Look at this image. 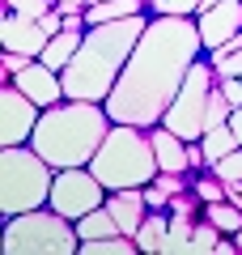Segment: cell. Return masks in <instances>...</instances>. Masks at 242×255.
<instances>
[{
  "label": "cell",
  "mask_w": 242,
  "mask_h": 255,
  "mask_svg": "<svg viewBox=\"0 0 242 255\" xmlns=\"http://www.w3.org/2000/svg\"><path fill=\"white\" fill-rule=\"evenodd\" d=\"M204 51L200 21L179 17V13H153L144 26L136 51L127 55L123 73L107 98V111L115 124H136V128H157L174 94L183 90L191 64Z\"/></svg>",
  "instance_id": "cell-1"
},
{
  "label": "cell",
  "mask_w": 242,
  "mask_h": 255,
  "mask_svg": "<svg viewBox=\"0 0 242 255\" xmlns=\"http://www.w3.org/2000/svg\"><path fill=\"white\" fill-rule=\"evenodd\" d=\"M149 17L144 13H132V17L119 21H98V26H85V38H81L77 55L64 68V94L68 98H90V102H107L111 90H115L119 73H123L127 55L136 51Z\"/></svg>",
  "instance_id": "cell-2"
},
{
  "label": "cell",
  "mask_w": 242,
  "mask_h": 255,
  "mask_svg": "<svg viewBox=\"0 0 242 255\" xmlns=\"http://www.w3.org/2000/svg\"><path fill=\"white\" fill-rule=\"evenodd\" d=\"M111 111L107 102H90V98H64L55 107H43L30 145L55 166V170H72V166H90L94 153L102 149L111 132Z\"/></svg>",
  "instance_id": "cell-3"
},
{
  "label": "cell",
  "mask_w": 242,
  "mask_h": 255,
  "mask_svg": "<svg viewBox=\"0 0 242 255\" xmlns=\"http://www.w3.org/2000/svg\"><path fill=\"white\" fill-rule=\"evenodd\" d=\"M90 170L102 179L107 191H123V187H149L161 174L157 153H153V136L149 128L136 124H111L102 149L94 153Z\"/></svg>",
  "instance_id": "cell-4"
},
{
  "label": "cell",
  "mask_w": 242,
  "mask_h": 255,
  "mask_svg": "<svg viewBox=\"0 0 242 255\" xmlns=\"http://www.w3.org/2000/svg\"><path fill=\"white\" fill-rule=\"evenodd\" d=\"M51 183L55 166L34 145H0V213L4 217L43 209L51 200Z\"/></svg>",
  "instance_id": "cell-5"
},
{
  "label": "cell",
  "mask_w": 242,
  "mask_h": 255,
  "mask_svg": "<svg viewBox=\"0 0 242 255\" xmlns=\"http://www.w3.org/2000/svg\"><path fill=\"white\" fill-rule=\"evenodd\" d=\"M0 251L4 255H77L81 234H77V221H68L51 204H43V209L4 217Z\"/></svg>",
  "instance_id": "cell-6"
},
{
  "label": "cell",
  "mask_w": 242,
  "mask_h": 255,
  "mask_svg": "<svg viewBox=\"0 0 242 255\" xmlns=\"http://www.w3.org/2000/svg\"><path fill=\"white\" fill-rule=\"evenodd\" d=\"M213 90H217L213 60H196L191 73H187V81H183V90L174 94V102L166 107L161 124L170 128V132H179L183 140H200L208 132V98H213Z\"/></svg>",
  "instance_id": "cell-7"
},
{
  "label": "cell",
  "mask_w": 242,
  "mask_h": 255,
  "mask_svg": "<svg viewBox=\"0 0 242 255\" xmlns=\"http://www.w3.org/2000/svg\"><path fill=\"white\" fill-rule=\"evenodd\" d=\"M51 204L55 213H64L68 221H81L85 213H94L98 204H107V187L90 166H72V170H55L51 183Z\"/></svg>",
  "instance_id": "cell-8"
},
{
  "label": "cell",
  "mask_w": 242,
  "mask_h": 255,
  "mask_svg": "<svg viewBox=\"0 0 242 255\" xmlns=\"http://www.w3.org/2000/svg\"><path fill=\"white\" fill-rule=\"evenodd\" d=\"M38 115H43V107L9 81L0 90V145H30Z\"/></svg>",
  "instance_id": "cell-9"
},
{
  "label": "cell",
  "mask_w": 242,
  "mask_h": 255,
  "mask_svg": "<svg viewBox=\"0 0 242 255\" xmlns=\"http://www.w3.org/2000/svg\"><path fill=\"white\" fill-rule=\"evenodd\" d=\"M47 30L38 17H26V13H13L4 9V17H0V47L4 51H21V55H43L47 47Z\"/></svg>",
  "instance_id": "cell-10"
},
{
  "label": "cell",
  "mask_w": 242,
  "mask_h": 255,
  "mask_svg": "<svg viewBox=\"0 0 242 255\" xmlns=\"http://www.w3.org/2000/svg\"><path fill=\"white\" fill-rule=\"evenodd\" d=\"M9 81L17 85L21 94H30L38 107H55V102L68 98V94H64V77H60V68H51V64H43V60H30L17 77H9Z\"/></svg>",
  "instance_id": "cell-11"
},
{
  "label": "cell",
  "mask_w": 242,
  "mask_h": 255,
  "mask_svg": "<svg viewBox=\"0 0 242 255\" xmlns=\"http://www.w3.org/2000/svg\"><path fill=\"white\" fill-rule=\"evenodd\" d=\"M200 21V38H204V51L221 47L225 38L242 34V0H217L213 9H200L196 13Z\"/></svg>",
  "instance_id": "cell-12"
},
{
  "label": "cell",
  "mask_w": 242,
  "mask_h": 255,
  "mask_svg": "<svg viewBox=\"0 0 242 255\" xmlns=\"http://www.w3.org/2000/svg\"><path fill=\"white\" fill-rule=\"evenodd\" d=\"M107 209L115 213L119 230L136 238L140 221L149 217V200H144V187H123V191H107Z\"/></svg>",
  "instance_id": "cell-13"
},
{
  "label": "cell",
  "mask_w": 242,
  "mask_h": 255,
  "mask_svg": "<svg viewBox=\"0 0 242 255\" xmlns=\"http://www.w3.org/2000/svg\"><path fill=\"white\" fill-rule=\"evenodd\" d=\"M149 136H153V153H157V166H161V170H170V174H187V170H191L187 140H183L179 132H170L166 124H157V128H149Z\"/></svg>",
  "instance_id": "cell-14"
},
{
  "label": "cell",
  "mask_w": 242,
  "mask_h": 255,
  "mask_svg": "<svg viewBox=\"0 0 242 255\" xmlns=\"http://www.w3.org/2000/svg\"><path fill=\"white\" fill-rule=\"evenodd\" d=\"M81 38H85V26H68V21H64V30H60V34H51V38H47V47H43V55H38V60L64 73V68H68V60L77 55Z\"/></svg>",
  "instance_id": "cell-15"
},
{
  "label": "cell",
  "mask_w": 242,
  "mask_h": 255,
  "mask_svg": "<svg viewBox=\"0 0 242 255\" xmlns=\"http://www.w3.org/2000/svg\"><path fill=\"white\" fill-rule=\"evenodd\" d=\"M77 234H81V243H90V238H111V234H123V230H119L115 213H111L107 204H98L94 213H85V217L77 221Z\"/></svg>",
  "instance_id": "cell-16"
},
{
  "label": "cell",
  "mask_w": 242,
  "mask_h": 255,
  "mask_svg": "<svg viewBox=\"0 0 242 255\" xmlns=\"http://www.w3.org/2000/svg\"><path fill=\"white\" fill-rule=\"evenodd\" d=\"M166 234H170L166 209H149V217H144V221H140V230H136V247H140V251H157V255H161V243H166Z\"/></svg>",
  "instance_id": "cell-17"
},
{
  "label": "cell",
  "mask_w": 242,
  "mask_h": 255,
  "mask_svg": "<svg viewBox=\"0 0 242 255\" xmlns=\"http://www.w3.org/2000/svg\"><path fill=\"white\" fill-rule=\"evenodd\" d=\"M200 149H204V162L213 166V162H221L225 153L242 149V140L234 136V128H230V124H221V128H213V132H204V136H200Z\"/></svg>",
  "instance_id": "cell-18"
},
{
  "label": "cell",
  "mask_w": 242,
  "mask_h": 255,
  "mask_svg": "<svg viewBox=\"0 0 242 255\" xmlns=\"http://www.w3.org/2000/svg\"><path fill=\"white\" fill-rule=\"evenodd\" d=\"M196 213H170V234H166V243H161V255H183V247H187V238L196 234Z\"/></svg>",
  "instance_id": "cell-19"
},
{
  "label": "cell",
  "mask_w": 242,
  "mask_h": 255,
  "mask_svg": "<svg viewBox=\"0 0 242 255\" xmlns=\"http://www.w3.org/2000/svg\"><path fill=\"white\" fill-rule=\"evenodd\" d=\"M204 217L213 221L221 234H238L242 230V204L234 200H217V204H204Z\"/></svg>",
  "instance_id": "cell-20"
},
{
  "label": "cell",
  "mask_w": 242,
  "mask_h": 255,
  "mask_svg": "<svg viewBox=\"0 0 242 255\" xmlns=\"http://www.w3.org/2000/svg\"><path fill=\"white\" fill-rule=\"evenodd\" d=\"M217 243H221V230H217L208 217H200V226H196V234L187 238L183 255H213V251H217Z\"/></svg>",
  "instance_id": "cell-21"
},
{
  "label": "cell",
  "mask_w": 242,
  "mask_h": 255,
  "mask_svg": "<svg viewBox=\"0 0 242 255\" xmlns=\"http://www.w3.org/2000/svg\"><path fill=\"white\" fill-rule=\"evenodd\" d=\"M196 196L204 204H217V200H230V187H225V179H217V174L208 170V174H200V179H196Z\"/></svg>",
  "instance_id": "cell-22"
},
{
  "label": "cell",
  "mask_w": 242,
  "mask_h": 255,
  "mask_svg": "<svg viewBox=\"0 0 242 255\" xmlns=\"http://www.w3.org/2000/svg\"><path fill=\"white\" fill-rule=\"evenodd\" d=\"M208 170H213L217 179H225V183H242V149H234V153H225L221 162H213Z\"/></svg>",
  "instance_id": "cell-23"
},
{
  "label": "cell",
  "mask_w": 242,
  "mask_h": 255,
  "mask_svg": "<svg viewBox=\"0 0 242 255\" xmlns=\"http://www.w3.org/2000/svg\"><path fill=\"white\" fill-rule=\"evenodd\" d=\"M153 13H179V17H196L204 9V0H149Z\"/></svg>",
  "instance_id": "cell-24"
},
{
  "label": "cell",
  "mask_w": 242,
  "mask_h": 255,
  "mask_svg": "<svg viewBox=\"0 0 242 255\" xmlns=\"http://www.w3.org/2000/svg\"><path fill=\"white\" fill-rule=\"evenodd\" d=\"M213 60V68H217V81L221 77H242V47L238 51H225V55H208Z\"/></svg>",
  "instance_id": "cell-25"
},
{
  "label": "cell",
  "mask_w": 242,
  "mask_h": 255,
  "mask_svg": "<svg viewBox=\"0 0 242 255\" xmlns=\"http://www.w3.org/2000/svg\"><path fill=\"white\" fill-rule=\"evenodd\" d=\"M4 9L26 13V17H43V13H51V9H55V0H4Z\"/></svg>",
  "instance_id": "cell-26"
},
{
  "label": "cell",
  "mask_w": 242,
  "mask_h": 255,
  "mask_svg": "<svg viewBox=\"0 0 242 255\" xmlns=\"http://www.w3.org/2000/svg\"><path fill=\"white\" fill-rule=\"evenodd\" d=\"M30 60H38V55H21V51H4L0 55V68H4V77H17L21 68H26Z\"/></svg>",
  "instance_id": "cell-27"
},
{
  "label": "cell",
  "mask_w": 242,
  "mask_h": 255,
  "mask_svg": "<svg viewBox=\"0 0 242 255\" xmlns=\"http://www.w3.org/2000/svg\"><path fill=\"white\" fill-rule=\"evenodd\" d=\"M221 94L230 98V107H242V77H221Z\"/></svg>",
  "instance_id": "cell-28"
},
{
  "label": "cell",
  "mask_w": 242,
  "mask_h": 255,
  "mask_svg": "<svg viewBox=\"0 0 242 255\" xmlns=\"http://www.w3.org/2000/svg\"><path fill=\"white\" fill-rule=\"evenodd\" d=\"M55 9H60V13H85V9H90V0H55Z\"/></svg>",
  "instance_id": "cell-29"
},
{
  "label": "cell",
  "mask_w": 242,
  "mask_h": 255,
  "mask_svg": "<svg viewBox=\"0 0 242 255\" xmlns=\"http://www.w3.org/2000/svg\"><path fill=\"white\" fill-rule=\"evenodd\" d=\"M230 128H234V136L242 140V107H234V115H230Z\"/></svg>",
  "instance_id": "cell-30"
},
{
  "label": "cell",
  "mask_w": 242,
  "mask_h": 255,
  "mask_svg": "<svg viewBox=\"0 0 242 255\" xmlns=\"http://www.w3.org/2000/svg\"><path fill=\"white\" fill-rule=\"evenodd\" d=\"M234 243H238V251H242V230H238V234H234Z\"/></svg>",
  "instance_id": "cell-31"
},
{
  "label": "cell",
  "mask_w": 242,
  "mask_h": 255,
  "mask_svg": "<svg viewBox=\"0 0 242 255\" xmlns=\"http://www.w3.org/2000/svg\"><path fill=\"white\" fill-rule=\"evenodd\" d=\"M90 4H94V0H90Z\"/></svg>",
  "instance_id": "cell-32"
}]
</instances>
